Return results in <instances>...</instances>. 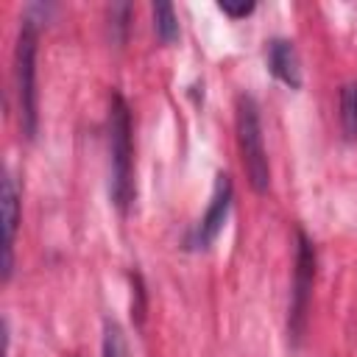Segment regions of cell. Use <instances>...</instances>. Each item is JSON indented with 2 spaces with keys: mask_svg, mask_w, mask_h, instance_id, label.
I'll return each instance as SVG.
<instances>
[{
  "mask_svg": "<svg viewBox=\"0 0 357 357\" xmlns=\"http://www.w3.org/2000/svg\"><path fill=\"white\" fill-rule=\"evenodd\" d=\"M109 198L123 215L134 201L131 109L120 92L109 95Z\"/></svg>",
  "mask_w": 357,
  "mask_h": 357,
  "instance_id": "obj_1",
  "label": "cell"
},
{
  "mask_svg": "<svg viewBox=\"0 0 357 357\" xmlns=\"http://www.w3.org/2000/svg\"><path fill=\"white\" fill-rule=\"evenodd\" d=\"M234 126H237V148H240L245 178L254 187V192H265L271 184V165H268V151H265V137L259 123V106L245 92L237 95Z\"/></svg>",
  "mask_w": 357,
  "mask_h": 357,
  "instance_id": "obj_2",
  "label": "cell"
},
{
  "mask_svg": "<svg viewBox=\"0 0 357 357\" xmlns=\"http://www.w3.org/2000/svg\"><path fill=\"white\" fill-rule=\"evenodd\" d=\"M14 92H17L20 131L25 139H33L39 126V112H36V22L31 17L22 20L14 47Z\"/></svg>",
  "mask_w": 357,
  "mask_h": 357,
  "instance_id": "obj_3",
  "label": "cell"
},
{
  "mask_svg": "<svg viewBox=\"0 0 357 357\" xmlns=\"http://www.w3.org/2000/svg\"><path fill=\"white\" fill-rule=\"evenodd\" d=\"M312 282H315V245L298 229L296 231V271H293L290 312H287V335L293 343H298L304 337L307 310H310V298H312Z\"/></svg>",
  "mask_w": 357,
  "mask_h": 357,
  "instance_id": "obj_4",
  "label": "cell"
},
{
  "mask_svg": "<svg viewBox=\"0 0 357 357\" xmlns=\"http://www.w3.org/2000/svg\"><path fill=\"white\" fill-rule=\"evenodd\" d=\"M229 209H231V178L226 173H218L215 176V190H212L209 206L201 215V220L192 226V231L187 234V248H192V251L209 248L218 240V234L223 231L226 218H229Z\"/></svg>",
  "mask_w": 357,
  "mask_h": 357,
  "instance_id": "obj_5",
  "label": "cell"
},
{
  "mask_svg": "<svg viewBox=\"0 0 357 357\" xmlns=\"http://www.w3.org/2000/svg\"><path fill=\"white\" fill-rule=\"evenodd\" d=\"M0 209H3V279H8L14 271V240L20 229V190L11 176L3 178Z\"/></svg>",
  "mask_w": 357,
  "mask_h": 357,
  "instance_id": "obj_6",
  "label": "cell"
},
{
  "mask_svg": "<svg viewBox=\"0 0 357 357\" xmlns=\"http://www.w3.org/2000/svg\"><path fill=\"white\" fill-rule=\"evenodd\" d=\"M265 59H268V70L276 81H282L290 89L301 86V64H298L296 45L290 39H271L268 50H265Z\"/></svg>",
  "mask_w": 357,
  "mask_h": 357,
  "instance_id": "obj_7",
  "label": "cell"
},
{
  "mask_svg": "<svg viewBox=\"0 0 357 357\" xmlns=\"http://www.w3.org/2000/svg\"><path fill=\"white\" fill-rule=\"evenodd\" d=\"M340 131L346 139H357V81L340 89Z\"/></svg>",
  "mask_w": 357,
  "mask_h": 357,
  "instance_id": "obj_8",
  "label": "cell"
},
{
  "mask_svg": "<svg viewBox=\"0 0 357 357\" xmlns=\"http://www.w3.org/2000/svg\"><path fill=\"white\" fill-rule=\"evenodd\" d=\"M153 31L162 45H173L178 39V17L170 3H156L153 6Z\"/></svg>",
  "mask_w": 357,
  "mask_h": 357,
  "instance_id": "obj_9",
  "label": "cell"
},
{
  "mask_svg": "<svg viewBox=\"0 0 357 357\" xmlns=\"http://www.w3.org/2000/svg\"><path fill=\"white\" fill-rule=\"evenodd\" d=\"M103 357H131L126 332L117 321L106 318L103 321Z\"/></svg>",
  "mask_w": 357,
  "mask_h": 357,
  "instance_id": "obj_10",
  "label": "cell"
},
{
  "mask_svg": "<svg viewBox=\"0 0 357 357\" xmlns=\"http://www.w3.org/2000/svg\"><path fill=\"white\" fill-rule=\"evenodd\" d=\"M218 8H220L226 17H231V20H243V17H248L257 6H254V3H229V0H220Z\"/></svg>",
  "mask_w": 357,
  "mask_h": 357,
  "instance_id": "obj_11",
  "label": "cell"
}]
</instances>
